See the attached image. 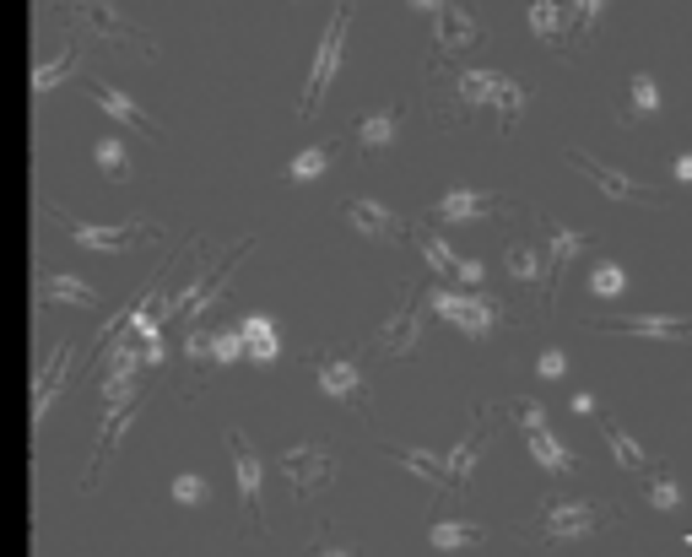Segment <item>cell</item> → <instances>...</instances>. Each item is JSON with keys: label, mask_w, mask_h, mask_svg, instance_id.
<instances>
[{"label": "cell", "mask_w": 692, "mask_h": 557, "mask_svg": "<svg viewBox=\"0 0 692 557\" xmlns=\"http://www.w3.org/2000/svg\"><path fill=\"white\" fill-rule=\"evenodd\" d=\"M346 28H352V0H341L336 11H330V28L325 38H319V49H314V65H309V92H303V114H314L319 109V98L330 92V82H336V71H341V44H346Z\"/></svg>", "instance_id": "1"}, {"label": "cell", "mask_w": 692, "mask_h": 557, "mask_svg": "<svg viewBox=\"0 0 692 557\" xmlns=\"http://www.w3.org/2000/svg\"><path fill=\"white\" fill-rule=\"evenodd\" d=\"M568 163H574L579 174L606 195V201H628V206H649V201H655V190H649V184L628 179L622 168H611V163H595V157L584 152V147H568Z\"/></svg>", "instance_id": "2"}, {"label": "cell", "mask_w": 692, "mask_h": 557, "mask_svg": "<svg viewBox=\"0 0 692 557\" xmlns=\"http://www.w3.org/2000/svg\"><path fill=\"white\" fill-rule=\"evenodd\" d=\"M433 303V314L438 320H449L460 330V336H471V341H487L492 336V314H498V303L492 298H471V293H428Z\"/></svg>", "instance_id": "3"}, {"label": "cell", "mask_w": 692, "mask_h": 557, "mask_svg": "<svg viewBox=\"0 0 692 557\" xmlns=\"http://www.w3.org/2000/svg\"><path fill=\"white\" fill-rule=\"evenodd\" d=\"M606 520H611V509H601V503H547L541 520H536V530L547 541H574V536L601 530Z\"/></svg>", "instance_id": "4"}, {"label": "cell", "mask_w": 692, "mask_h": 557, "mask_svg": "<svg viewBox=\"0 0 692 557\" xmlns=\"http://www.w3.org/2000/svg\"><path fill=\"white\" fill-rule=\"evenodd\" d=\"M611 336H649V341H682L692 336V314H622V320H590Z\"/></svg>", "instance_id": "5"}, {"label": "cell", "mask_w": 692, "mask_h": 557, "mask_svg": "<svg viewBox=\"0 0 692 557\" xmlns=\"http://www.w3.org/2000/svg\"><path fill=\"white\" fill-rule=\"evenodd\" d=\"M433 22H438V44H433V60H444V55H455V49L465 44H482V28H476V17L460 6V0H444V6L433 11Z\"/></svg>", "instance_id": "6"}, {"label": "cell", "mask_w": 692, "mask_h": 557, "mask_svg": "<svg viewBox=\"0 0 692 557\" xmlns=\"http://www.w3.org/2000/svg\"><path fill=\"white\" fill-rule=\"evenodd\" d=\"M314 374H319V390H325L330 401H346V406L368 411V395H363V379H357V363H346V357H319Z\"/></svg>", "instance_id": "7"}, {"label": "cell", "mask_w": 692, "mask_h": 557, "mask_svg": "<svg viewBox=\"0 0 692 557\" xmlns=\"http://www.w3.org/2000/svg\"><path fill=\"white\" fill-rule=\"evenodd\" d=\"M346 211V222H352L363 238H374V244H384V238H401L406 233V222L395 217V211H384L379 201H363V195H352V201H341Z\"/></svg>", "instance_id": "8"}, {"label": "cell", "mask_w": 692, "mask_h": 557, "mask_svg": "<svg viewBox=\"0 0 692 557\" xmlns=\"http://www.w3.org/2000/svg\"><path fill=\"white\" fill-rule=\"evenodd\" d=\"M422 303H428V293H417L401 314H395L390 325L379 330V341H374L379 357H406L411 347H417V330H422Z\"/></svg>", "instance_id": "9"}, {"label": "cell", "mask_w": 692, "mask_h": 557, "mask_svg": "<svg viewBox=\"0 0 692 557\" xmlns=\"http://www.w3.org/2000/svg\"><path fill=\"white\" fill-rule=\"evenodd\" d=\"M487 439H492V417H482L476 422V433H465V439L444 455V471H449V487H460L465 476H471V466L482 460V449H487Z\"/></svg>", "instance_id": "10"}, {"label": "cell", "mask_w": 692, "mask_h": 557, "mask_svg": "<svg viewBox=\"0 0 692 557\" xmlns=\"http://www.w3.org/2000/svg\"><path fill=\"white\" fill-rule=\"evenodd\" d=\"M287 466H292V482L298 487H314V482H330V449H314V444H303V449H287Z\"/></svg>", "instance_id": "11"}, {"label": "cell", "mask_w": 692, "mask_h": 557, "mask_svg": "<svg viewBox=\"0 0 692 557\" xmlns=\"http://www.w3.org/2000/svg\"><path fill=\"white\" fill-rule=\"evenodd\" d=\"M525 439H530V455H536L547 471H557V476L579 471L574 449H563V444H557V439H552V428H525Z\"/></svg>", "instance_id": "12"}, {"label": "cell", "mask_w": 692, "mask_h": 557, "mask_svg": "<svg viewBox=\"0 0 692 557\" xmlns=\"http://www.w3.org/2000/svg\"><path fill=\"white\" fill-rule=\"evenodd\" d=\"M487 206H492V195H482V190H449L444 201L433 206V222H471V217H482Z\"/></svg>", "instance_id": "13"}, {"label": "cell", "mask_w": 692, "mask_h": 557, "mask_svg": "<svg viewBox=\"0 0 692 557\" xmlns=\"http://www.w3.org/2000/svg\"><path fill=\"white\" fill-rule=\"evenodd\" d=\"M482 536H487L482 525H465V520H438V525L428 530L433 552H465V547H482Z\"/></svg>", "instance_id": "14"}, {"label": "cell", "mask_w": 692, "mask_h": 557, "mask_svg": "<svg viewBox=\"0 0 692 557\" xmlns=\"http://www.w3.org/2000/svg\"><path fill=\"white\" fill-rule=\"evenodd\" d=\"M601 433H606V444H611V455L622 460V471H633V476H649V455L628 439V428H617V417H601Z\"/></svg>", "instance_id": "15"}, {"label": "cell", "mask_w": 692, "mask_h": 557, "mask_svg": "<svg viewBox=\"0 0 692 557\" xmlns=\"http://www.w3.org/2000/svg\"><path fill=\"white\" fill-rule=\"evenodd\" d=\"M395 130H401V114H395V109H374V114H363V119H357V141H363L368 152L390 147V141H395Z\"/></svg>", "instance_id": "16"}, {"label": "cell", "mask_w": 692, "mask_h": 557, "mask_svg": "<svg viewBox=\"0 0 692 557\" xmlns=\"http://www.w3.org/2000/svg\"><path fill=\"white\" fill-rule=\"evenodd\" d=\"M238 336H244V352H255L260 363H271V357L282 352V341H276V325L265 320V314H249V320H244V330H238Z\"/></svg>", "instance_id": "17"}, {"label": "cell", "mask_w": 692, "mask_h": 557, "mask_svg": "<svg viewBox=\"0 0 692 557\" xmlns=\"http://www.w3.org/2000/svg\"><path fill=\"white\" fill-rule=\"evenodd\" d=\"M584 244H590L584 233H574V228H552V255H547V260H552V276H547V298L557 293V276H563V265L574 260Z\"/></svg>", "instance_id": "18"}, {"label": "cell", "mask_w": 692, "mask_h": 557, "mask_svg": "<svg viewBox=\"0 0 692 557\" xmlns=\"http://www.w3.org/2000/svg\"><path fill=\"white\" fill-rule=\"evenodd\" d=\"M390 460H401V466L411 476H422V482H433V487H449V471H444V460L428 455V449H390Z\"/></svg>", "instance_id": "19"}, {"label": "cell", "mask_w": 692, "mask_h": 557, "mask_svg": "<svg viewBox=\"0 0 692 557\" xmlns=\"http://www.w3.org/2000/svg\"><path fill=\"white\" fill-rule=\"evenodd\" d=\"M233 460H238V487H244V503H249V514H255V503H260V460L249 455V444L233 433Z\"/></svg>", "instance_id": "20"}, {"label": "cell", "mask_w": 692, "mask_h": 557, "mask_svg": "<svg viewBox=\"0 0 692 557\" xmlns=\"http://www.w3.org/2000/svg\"><path fill=\"white\" fill-rule=\"evenodd\" d=\"M655 109H660L655 76H633V82H628V103H622V119H644V114H655Z\"/></svg>", "instance_id": "21"}, {"label": "cell", "mask_w": 692, "mask_h": 557, "mask_svg": "<svg viewBox=\"0 0 692 557\" xmlns=\"http://www.w3.org/2000/svg\"><path fill=\"white\" fill-rule=\"evenodd\" d=\"M498 87H503L498 71H465L460 82H455V92L471 103V109H476V103H492V98H498Z\"/></svg>", "instance_id": "22"}, {"label": "cell", "mask_w": 692, "mask_h": 557, "mask_svg": "<svg viewBox=\"0 0 692 557\" xmlns=\"http://www.w3.org/2000/svg\"><path fill=\"white\" fill-rule=\"evenodd\" d=\"M330 157H336V141H325V147H309V152H298V157H292V168H287V174L292 179H319V174H325V168H330Z\"/></svg>", "instance_id": "23"}, {"label": "cell", "mask_w": 692, "mask_h": 557, "mask_svg": "<svg viewBox=\"0 0 692 557\" xmlns=\"http://www.w3.org/2000/svg\"><path fill=\"white\" fill-rule=\"evenodd\" d=\"M644 493H649V509H660V514H671L676 503H682V487H676V476H665V471H649Z\"/></svg>", "instance_id": "24"}, {"label": "cell", "mask_w": 692, "mask_h": 557, "mask_svg": "<svg viewBox=\"0 0 692 557\" xmlns=\"http://www.w3.org/2000/svg\"><path fill=\"white\" fill-rule=\"evenodd\" d=\"M530 28L541 38H563V0H530Z\"/></svg>", "instance_id": "25"}, {"label": "cell", "mask_w": 692, "mask_h": 557, "mask_svg": "<svg viewBox=\"0 0 692 557\" xmlns=\"http://www.w3.org/2000/svg\"><path fill=\"white\" fill-rule=\"evenodd\" d=\"M622 287H628L622 265H606V260H601V265L590 271V293H595V298H606V303H611V298H622Z\"/></svg>", "instance_id": "26"}, {"label": "cell", "mask_w": 692, "mask_h": 557, "mask_svg": "<svg viewBox=\"0 0 692 557\" xmlns=\"http://www.w3.org/2000/svg\"><path fill=\"white\" fill-rule=\"evenodd\" d=\"M492 109H498V119H503V130H509L514 119L525 114V87H519V82H509V76H503V87H498V98H492Z\"/></svg>", "instance_id": "27"}, {"label": "cell", "mask_w": 692, "mask_h": 557, "mask_svg": "<svg viewBox=\"0 0 692 557\" xmlns=\"http://www.w3.org/2000/svg\"><path fill=\"white\" fill-rule=\"evenodd\" d=\"M422 260H428L433 265V271H444V276H455V249H449L444 244V238H438V233H428V238H422Z\"/></svg>", "instance_id": "28"}, {"label": "cell", "mask_w": 692, "mask_h": 557, "mask_svg": "<svg viewBox=\"0 0 692 557\" xmlns=\"http://www.w3.org/2000/svg\"><path fill=\"white\" fill-rule=\"evenodd\" d=\"M536 271H541V260H536V249H525V244H514V249H509V276H514V282H536Z\"/></svg>", "instance_id": "29"}, {"label": "cell", "mask_w": 692, "mask_h": 557, "mask_svg": "<svg viewBox=\"0 0 692 557\" xmlns=\"http://www.w3.org/2000/svg\"><path fill=\"white\" fill-rule=\"evenodd\" d=\"M601 6H606V0H574V38H590L595 17H601Z\"/></svg>", "instance_id": "30"}, {"label": "cell", "mask_w": 692, "mask_h": 557, "mask_svg": "<svg viewBox=\"0 0 692 557\" xmlns=\"http://www.w3.org/2000/svg\"><path fill=\"white\" fill-rule=\"evenodd\" d=\"M536 374H541V379H563V374H568V357L557 352V347H547V352L536 357Z\"/></svg>", "instance_id": "31"}, {"label": "cell", "mask_w": 692, "mask_h": 557, "mask_svg": "<svg viewBox=\"0 0 692 557\" xmlns=\"http://www.w3.org/2000/svg\"><path fill=\"white\" fill-rule=\"evenodd\" d=\"M455 276L465 287H482V260H455Z\"/></svg>", "instance_id": "32"}, {"label": "cell", "mask_w": 692, "mask_h": 557, "mask_svg": "<svg viewBox=\"0 0 692 557\" xmlns=\"http://www.w3.org/2000/svg\"><path fill=\"white\" fill-rule=\"evenodd\" d=\"M173 493H179L184 503H201V498H206V487H201V476H184V482L173 487Z\"/></svg>", "instance_id": "33"}, {"label": "cell", "mask_w": 692, "mask_h": 557, "mask_svg": "<svg viewBox=\"0 0 692 557\" xmlns=\"http://www.w3.org/2000/svg\"><path fill=\"white\" fill-rule=\"evenodd\" d=\"M238 352H244V336H217V357H222V363H233Z\"/></svg>", "instance_id": "34"}, {"label": "cell", "mask_w": 692, "mask_h": 557, "mask_svg": "<svg viewBox=\"0 0 692 557\" xmlns=\"http://www.w3.org/2000/svg\"><path fill=\"white\" fill-rule=\"evenodd\" d=\"M574 411H579V417H601V406H595V395H574Z\"/></svg>", "instance_id": "35"}, {"label": "cell", "mask_w": 692, "mask_h": 557, "mask_svg": "<svg viewBox=\"0 0 692 557\" xmlns=\"http://www.w3.org/2000/svg\"><path fill=\"white\" fill-rule=\"evenodd\" d=\"M671 174L682 179V184H692V152H682V157H676V168H671Z\"/></svg>", "instance_id": "36"}, {"label": "cell", "mask_w": 692, "mask_h": 557, "mask_svg": "<svg viewBox=\"0 0 692 557\" xmlns=\"http://www.w3.org/2000/svg\"><path fill=\"white\" fill-rule=\"evenodd\" d=\"M411 6H422V11H438V6H444V0H411Z\"/></svg>", "instance_id": "37"}, {"label": "cell", "mask_w": 692, "mask_h": 557, "mask_svg": "<svg viewBox=\"0 0 692 557\" xmlns=\"http://www.w3.org/2000/svg\"><path fill=\"white\" fill-rule=\"evenodd\" d=\"M319 557H352V552H341V547H325V552H319Z\"/></svg>", "instance_id": "38"}]
</instances>
